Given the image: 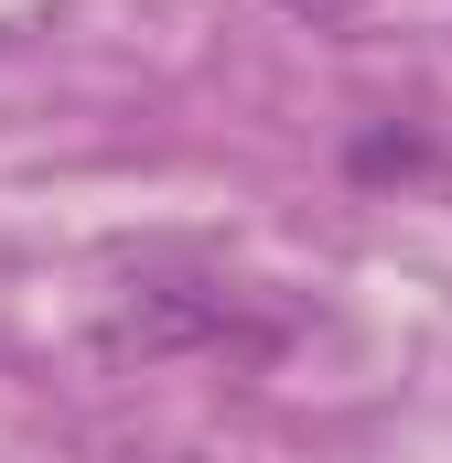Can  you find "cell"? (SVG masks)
Segmentation results:
<instances>
[{
  "mask_svg": "<svg viewBox=\"0 0 452 463\" xmlns=\"http://www.w3.org/2000/svg\"><path fill=\"white\" fill-rule=\"evenodd\" d=\"M98 345L140 355V366H162V355H248L259 366L280 345V313H248L237 280H129L118 313L98 324Z\"/></svg>",
  "mask_w": 452,
  "mask_h": 463,
  "instance_id": "obj_1",
  "label": "cell"
},
{
  "mask_svg": "<svg viewBox=\"0 0 452 463\" xmlns=\"http://www.w3.org/2000/svg\"><path fill=\"white\" fill-rule=\"evenodd\" d=\"M291 11H313V22H334V11H355V0H291Z\"/></svg>",
  "mask_w": 452,
  "mask_h": 463,
  "instance_id": "obj_2",
  "label": "cell"
}]
</instances>
